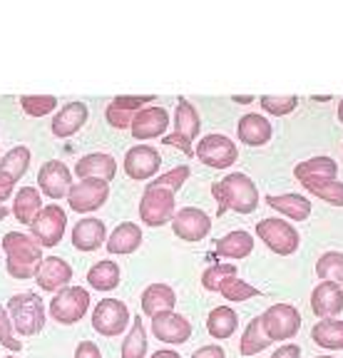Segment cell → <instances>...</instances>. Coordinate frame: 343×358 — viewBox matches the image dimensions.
I'll list each match as a JSON object with an SVG mask.
<instances>
[{
    "instance_id": "816d5d0a",
    "label": "cell",
    "mask_w": 343,
    "mask_h": 358,
    "mask_svg": "<svg viewBox=\"0 0 343 358\" xmlns=\"http://www.w3.org/2000/svg\"><path fill=\"white\" fill-rule=\"evenodd\" d=\"M149 358H182L177 351H172V348H159V351H154Z\"/></svg>"
},
{
    "instance_id": "d6a6232c",
    "label": "cell",
    "mask_w": 343,
    "mask_h": 358,
    "mask_svg": "<svg viewBox=\"0 0 343 358\" xmlns=\"http://www.w3.org/2000/svg\"><path fill=\"white\" fill-rule=\"evenodd\" d=\"M301 185L316 194L319 199L328 201L333 207H343V182L338 179H331V177H321V179H304Z\"/></svg>"
},
{
    "instance_id": "ffe728a7",
    "label": "cell",
    "mask_w": 343,
    "mask_h": 358,
    "mask_svg": "<svg viewBox=\"0 0 343 358\" xmlns=\"http://www.w3.org/2000/svg\"><path fill=\"white\" fill-rule=\"evenodd\" d=\"M107 241V227L102 219L85 217L73 227V246L80 252H95Z\"/></svg>"
},
{
    "instance_id": "3957f363",
    "label": "cell",
    "mask_w": 343,
    "mask_h": 358,
    "mask_svg": "<svg viewBox=\"0 0 343 358\" xmlns=\"http://www.w3.org/2000/svg\"><path fill=\"white\" fill-rule=\"evenodd\" d=\"M8 316L13 321V329L20 336H35L45 326V306L43 299L33 291H23L8 301Z\"/></svg>"
},
{
    "instance_id": "2e32d148",
    "label": "cell",
    "mask_w": 343,
    "mask_h": 358,
    "mask_svg": "<svg viewBox=\"0 0 343 358\" xmlns=\"http://www.w3.org/2000/svg\"><path fill=\"white\" fill-rule=\"evenodd\" d=\"M169 127V112L164 107L157 105H147L132 120V137L135 140H154V137H162Z\"/></svg>"
},
{
    "instance_id": "74e56055",
    "label": "cell",
    "mask_w": 343,
    "mask_h": 358,
    "mask_svg": "<svg viewBox=\"0 0 343 358\" xmlns=\"http://www.w3.org/2000/svg\"><path fill=\"white\" fill-rule=\"evenodd\" d=\"M316 274L321 281H341L343 279V252H323L316 262Z\"/></svg>"
},
{
    "instance_id": "cb8c5ba5",
    "label": "cell",
    "mask_w": 343,
    "mask_h": 358,
    "mask_svg": "<svg viewBox=\"0 0 343 358\" xmlns=\"http://www.w3.org/2000/svg\"><path fill=\"white\" fill-rule=\"evenodd\" d=\"M85 122H87V105L75 100V102H68V105L57 112L55 117H52L50 127L55 137H70V134H75L78 129H82Z\"/></svg>"
},
{
    "instance_id": "6da1fadb",
    "label": "cell",
    "mask_w": 343,
    "mask_h": 358,
    "mask_svg": "<svg viewBox=\"0 0 343 358\" xmlns=\"http://www.w3.org/2000/svg\"><path fill=\"white\" fill-rule=\"evenodd\" d=\"M212 194L219 204L217 214H224L226 209H234L239 214H251L259 207V189L249 174L244 172H231L221 177L219 182L212 185Z\"/></svg>"
},
{
    "instance_id": "1f68e13d",
    "label": "cell",
    "mask_w": 343,
    "mask_h": 358,
    "mask_svg": "<svg viewBox=\"0 0 343 358\" xmlns=\"http://www.w3.org/2000/svg\"><path fill=\"white\" fill-rule=\"evenodd\" d=\"M239 326V316L231 306H217L207 316V331L212 338H229Z\"/></svg>"
},
{
    "instance_id": "9a60e30c",
    "label": "cell",
    "mask_w": 343,
    "mask_h": 358,
    "mask_svg": "<svg viewBox=\"0 0 343 358\" xmlns=\"http://www.w3.org/2000/svg\"><path fill=\"white\" fill-rule=\"evenodd\" d=\"M152 336L162 343H175V346H180V343L191 338V324L187 316H182V313H177V311L159 313V316L152 319Z\"/></svg>"
},
{
    "instance_id": "ba28073f",
    "label": "cell",
    "mask_w": 343,
    "mask_h": 358,
    "mask_svg": "<svg viewBox=\"0 0 343 358\" xmlns=\"http://www.w3.org/2000/svg\"><path fill=\"white\" fill-rule=\"evenodd\" d=\"M90 308V291L85 286H68L55 294V299L50 301V316L57 324H78L85 313Z\"/></svg>"
},
{
    "instance_id": "d4e9b609",
    "label": "cell",
    "mask_w": 343,
    "mask_h": 358,
    "mask_svg": "<svg viewBox=\"0 0 343 358\" xmlns=\"http://www.w3.org/2000/svg\"><path fill=\"white\" fill-rule=\"evenodd\" d=\"M199 129H202V120H199L197 107L191 105L187 97H180L175 110V134L191 145V140L199 137Z\"/></svg>"
},
{
    "instance_id": "f5cc1de1",
    "label": "cell",
    "mask_w": 343,
    "mask_h": 358,
    "mask_svg": "<svg viewBox=\"0 0 343 358\" xmlns=\"http://www.w3.org/2000/svg\"><path fill=\"white\" fill-rule=\"evenodd\" d=\"M231 100H237V102H242V105H247V102H251L254 97L251 95H234Z\"/></svg>"
},
{
    "instance_id": "6f0895ef",
    "label": "cell",
    "mask_w": 343,
    "mask_h": 358,
    "mask_svg": "<svg viewBox=\"0 0 343 358\" xmlns=\"http://www.w3.org/2000/svg\"><path fill=\"white\" fill-rule=\"evenodd\" d=\"M6 358H15V356H6Z\"/></svg>"
},
{
    "instance_id": "11a10c76",
    "label": "cell",
    "mask_w": 343,
    "mask_h": 358,
    "mask_svg": "<svg viewBox=\"0 0 343 358\" xmlns=\"http://www.w3.org/2000/svg\"><path fill=\"white\" fill-rule=\"evenodd\" d=\"M338 120L343 122V97H341V102H338Z\"/></svg>"
},
{
    "instance_id": "b9f144b4",
    "label": "cell",
    "mask_w": 343,
    "mask_h": 358,
    "mask_svg": "<svg viewBox=\"0 0 343 358\" xmlns=\"http://www.w3.org/2000/svg\"><path fill=\"white\" fill-rule=\"evenodd\" d=\"M261 291L256 289V286L247 284V281L242 279H231L229 284L221 289V296L226 299V301H247V299L251 296H259Z\"/></svg>"
},
{
    "instance_id": "7402d4cb",
    "label": "cell",
    "mask_w": 343,
    "mask_h": 358,
    "mask_svg": "<svg viewBox=\"0 0 343 358\" xmlns=\"http://www.w3.org/2000/svg\"><path fill=\"white\" fill-rule=\"evenodd\" d=\"M142 227L135 222H122L117 224L112 229V234L107 236L105 246H107V252L115 254V257H119V254H132L140 249L142 244Z\"/></svg>"
},
{
    "instance_id": "c3c4849f",
    "label": "cell",
    "mask_w": 343,
    "mask_h": 358,
    "mask_svg": "<svg viewBox=\"0 0 343 358\" xmlns=\"http://www.w3.org/2000/svg\"><path fill=\"white\" fill-rule=\"evenodd\" d=\"M271 358H301V346L298 343H284L271 353Z\"/></svg>"
},
{
    "instance_id": "f35d334b",
    "label": "cell",
    "mask_w": 343,
    "mask_h": 358,
    "mask_svg": "<svg viewBox=\"0 0 343 358\" xmlns=\"http://www.w3.org/2000/svg\"><path fill=\"white\" fill-rule=\"evenodd\" d=\"M259 105L264 107V112H269L271 117H284L289 112H293L298 107L296 95H261Z\"/></svg>"
},
{
    "instance_id": "8fae6325",
    "label": "cell",
    "mask_w": 343,
    "mask_h": 358,
    "mask_svg": "<svg viewBox=\"0 0 343 358\" xmlns=\"http://www.w3.org/2000/svg\"><path fill=\"white\" fill-rule=\"evenodd\" d=\"M65 227H68L65 209L60 204H48L38 214V219L30 224V236L40 246H57L62 241V236H65Z\"/></svg>"
},
{
    "instance_id": "484cf974",
    "label": "cell",
    "mask_w": 343,
    "mask_h": 358,
    "mask_svg": "<svg viewBox=\"0 0 343 358\" xmlns=\"http://www.w3.org/2000/svg\"><path fill=\"white\" fill-rule=\"evenodd\" d=\"M43 212V196L38 187H20L13 199V214L20 224H33L38 214Z\"/></svg>"
},
{
    "instance_id": "4316f807",
    "label": "cell",
    "mask_w": 343,
    "mask_h": 358,
    "mask_svg": "<svg viewBox=\"0 0 343 358\" xmlns=\"http://www.w3.org/2000/svg\"><path fill=\"white\" fill-rule=\"evenodd\" d=\"M266 204L279 214H284V217L293 219V222H304L311 214V199H306L301 194H269Z\"/></svg>"
},
{
    "instance_id": "44dd1931",
    "label": "cell",
    "mask_w": 343,
    "mask_h": 358,
    "mask_svg": "<svg viewBox=\"0 0 343 358\" xmlns=\"http://www.w3.org/2000/svg\"><path fill=\"white\" fill-rule=\"evenodd\" d=\"M237 134H239V140H242L244 145L264 147L266 142L271 140L274 127H271V122L264 117V115H259V112H249V115H244V117L239 120Z\"/></svg>"
},
{
    "instance_id": "83f0119b",
    "label": "cell",
    "mask_w": 343,
    "mask_h": 358,
    "mask_svg": "<svg viewBox=\"0 0 343 358\" xmlns=\"http://www.w3.org/2000/svg\"><path fill=\"white\" fill-rule=\"evenodd\" d=\"M251 252H254V239H251V234L244 229H234L221 236V239H217V257L244 259Z\"/></svg>"
},
{
    "instance_id": "52a82bcc",
    "label": "cell",
    "mask_w": 343,
    "mask_h": 358,
    "mask_svg": "<svg viewBox=\"0 0 343 358\" xmlns=\"http://www.w3.org/2000/svg\"><path fill=\"white\" fill-rule=\"evenodd\" d=\"M194 157H197L199 162L207 164V167L226 169L239 159V150L231 137L219 134V132H212V134H204L202 140L197 142Z\"/></svg>"
},
{
    "instance_id": "ac0fdd59",
    "label": "cell",
    "mask_w": 343,
    "mask_h": 358,
    "mask_svg": "<svg viewBox=\"0 0 343 358\" xmlns=\"http://www.w3.org/2000/svg\"><path fill=\"white\" fill-rule=\"evenodd\" d=\"M311 308L319 319H333L343 311V289L336 281H321L311 291Z\"/></svg>"
},
{
    "instance_id": "d6986e66",
    "label": "cell",
    "mask_w": 343,
    "mask_h": 358,
    "mask_svg": "<svg viewBox=\"0 0 343 358\" xmlns=\"http://www.w3.org/2000/svg\"><path fill=\"white\" fill-rule=\"evenodd\" d=\"M75 174L80 179H105V182H112L115 174H117V162L107 152H90V155L80 157L78 162H75Z\"/></svg>"
},
{
    "instance_id": "681fc988",
    "label": "cell",
    "mask_w": 343,
    "mask_h": 358,
    "mask_svg": "<svg viewBox=\"0 0 343 358\" xmlns=\"http://www.w3.org/2000/svg\"><path fill=\"white\" fill-rule=\"evenodd\" d=\"M17 182L15 179H10L8 174L0 172V204H6V199L13 194V187H15Z\"/></svg>"
},
{
    "instance_id": "7dc6e473",
    "label": "cell",
    "mask_w": 343,
    "mask_h": 358,
    "mask_svg": "<svg viewBox=\"0 0 343 358\" xmlns=\"http://www.w3.org/2000/svg\"><path fill=\"white\" fill-rule=\"evenodd\" d=\"M189 358H226V353H224V348H221L219 343H209V346L197 348V351L191 353Z\"/></svg>"
},
{
    "instance_id": "e575fe53",
    "label": "cell",
    "mask_w": 343,
    "mask_h": 358,
    "mask_svg": "<svg viewBox=\"0 0 343 358\" xmlns=\"http://www.w3.org/2000/svg\"><path fill=\"white\" fill-rule=\"evenodd\" d=\"M147 356V331L142 316H132V329L122 341V358H145Z\"/></svg>"
},
{
    "instance_id": "60d3db41",
    "label": "cell",
    "mask_w": 343,
    "mask_h": 358,
    "mask_svg": "<svg viewBox=\"0 0 343 358\" xmlns=\"http://www.w3.org/2000/svg\"><path fill=\"white\" fill-rule=\"evenodd\" d=\"M187 179H189V167H187V164H180V167H172L169 172L154 177L152 182H149V187H159V189L177 192L182 185H184Z\"/></svg>"
},
{
    "instance_id": "5bb4252c",
    "label": "cell",
    "mask_w": 343,
    "mask_h": 358,
    "mask_svg": "<svg viewBox=\"0 0 343 358\" xmlns=\"http://www.w3.org/2000/svg\"><path fill=\"white\" fill-rule=\"evenodd\" d=\"M172 229L184 241H202L212 229V217L199 207H182L180 212H175Z\"/></svg>"
},
{
    "instance_id": "d590c367",
    "label": "cell",
    "mask_w": 343,
    "mask_h": 358,
    "mask_svg": "<svg viewBox=\"0 0 343 358\" xmlns=\"http://www.w3.org/2000/svg\"><path fill=\"white\" fill-rule=\"evenodd\" d=\"M28 167H30V150L25 145L13 147V150L6 152L3 159H0V172L8 174L10 179H15V182L28 172Z\"/></svg>"
},
{
    "instance_id": "5b68a950",
    "label": "cell",
    "mask_w": 343,
    "mask_h": 358,
    "mask_svg": "<svg viewBox=\"0 0 343 358\" xmlns=\"http://www.w3.org/2000/svg\"><path fill=\"white\" fill-rule=\"evenodd\" d=\"M259 319L261 329L271 341H289L301 329V313L291 303H271Z\"/></svg>"
},
{
    "instance_id": "30bf717a",
    "label": "cell",
    "mask_w": 343,
    "mask_h": 358,
    "mask_svg": "<svg viewBox=\"0 0 343 358\" xmlns=\"http://www.w3.org/2000/svg\"><path fill=\"white\" fill-rule=\"evenodd\" d=\"M130 308L119 299H100L92 308V329L102 336H119L130 326Z\"/></svg>"
},
{
    "instance_id": "603a6c76",
    "label": "cell",
    "mask_w": 343,
    "mask_h": 358,
    "mask_svg": "<svg viewBox=\"0 0 343 358\" xmlns=\"http://www.w3.org/2000/svg\"><path fill=\"white\" fill-rule=\"evenodd\" d=\"M142 311L154 319L159 313H167V311H175V303H177V294L172 286L167 284H149L145 291H142Z\"/></svg>"
},
{
    "instance_id": "277c9868",
    "label": "cell",
    "mask_w": 343,
    "mask_h": 358,
    "mask_svg": "<svg viewBox=\"0 0 343 358\" xmlns=\"http://www.w3.org/2000/svg\"><path fill=\"white\" fill-rule=\"evenodd\" d=\"M256 236L264 239V244L269 246L271 252L282 254V257L293 254L298 249V244H301V234H298L296 227L291 222H286V219H276V217L261 219L256 224Z\"/></svg>"
},
{
    "instance_id": "f907efd6",
    "label": "cell",
    "mask_w": 343,
    "mask_h": 358,
    "mask_svg": "<svg viewBox=\"0 0 343 358\" xmlns=\"http://www.w3.org/2000/svg\"><path fill=\"white\" fill-rule=\"evenodd\" d=\"M164 145H169V147H172V145H175V147H180V150L182 152H184V155H194V150H191V145H189V142H187V140H182V137H177V134L175 132H172V134H167V137H164Z\"/></svg>"
},
{
    "instance_id": "7bdbcfd3",
    "label": "cell",
    "mask_w": 343,
    "mask_h": 358,
    "mask_svg": "<svg viewBox=\"0 0 343 358\" xmlns=\"http://www.w3.org/2000/svg\"><path fill=\"white\" fill-rule=\"evenodd\" d=\"M0 343L15 353L23 348V343L13 336V321H10V316H8V308L3 306V303H0Z\"/></svg>"
},
{
    "instance_id": "f6af8a7d",
    "label": "cell",
    "mask_w": 343,
    "mask_h": 358,
    "mask_svg": "<svg viewBox=\"0 0 343 358\" xmlns=\"http://www.w3.org/2000/svg\"><path fill=\"white\" fill-rule=\"evenodd\" d=\"M137 112H124V110H117V107L107 105L105 110V117L110 122V127H117V129H127L132 127V120H135Z\"/></svg>"
},
{
    "instance_id": "e0dca14e",
    "label": "cell",
    "mask_w": 343,
    "mask_h": 358,
    "mask_svg": "<svg viewBox=\"0 0 343 358\" xmlns=\"http://www.w3.org/2000/svg\"><path fill=\"white\" fill-rule=\"evenodd\" d=\"M35 281L43 291H62L73 281V266L60 257H43L35 271Z\"/></svg>"
},
{
    "instance_id": "f1b7e54d",
    "label": "cell",
    "mask_w": 343,
    "mask_h": 358,
    "mask_svg": "<svg viewBox=\"0 0 343 358\" xmlns=\"http://www.w3.org/2000/svg\"><path fill=\"white\" fill-rule=\"evenodd\" d=\"M119 279H122V271H119V264L112 262V259H102L95 266L87 271V284L95 291H112L119 286Z\"/></svg>"
},
{
    "instance_id": "f546056e",
    "label": "cell",
    "mask_w": 343,
    "mask_h": 358,
    "mask_svg": "<svg viewBox=\"0 0 343 358\" xmlns=\"http://www.w3.org/2000/svg\"><path fill=\"white\" fill-rule=\"evenodd\" d=\"M338 174V164L333 157H311V159H304V162H298L296 167H293V177L298 179V182H304V179H321V177H331L336 179Z\"/></svg>"
},
{
    "instance_id": "7c38bea8",
    "label": "cell",
    "mask_w": 343,
    "mask_h": 358,
    "mask_svg": "<svg viewBox=\"0 0 343 358\" xmlns=\"http://www.w3.org/2000/svg\"><path fill=\"white\" fill-rule=\"evenodd\" d=\"M38 187L50 199H62V196H68L70 187H73V172L60 159H48L38 169Z\"/></svg>"
},
{
    "instance_id": "4fadbf2b",
    "label": "cell",
    "mask_w": 343,
    "mask_h": 358,
    "mask_svg": "<svg viewBox=\"0 0 343 358\" xmlns=\"http://www.w3.org/2000/svg\"><path fill=\"white\" fill-rule=\"evenodd\" d=\"M159 164H162L159 152L152 145H145V142L124 152V172L130 179H140V182L142 179H152L159 172Z\"/></svg>"
},
{
    "instance_id": "9c48e42d",
    "label": "cell",
    "mask_w": 343,
    "mask_h": 358,
    "mask_svg": "<svg viewBox=\"0 0 343 358\" xmlns=\"http://www.w3.org/2000/svg\"><path fill=\"white\" fill-rule=\"evenodd\" d=\"M110 196V182L105 179H78L68 192V204L73 212L90 214L100 209Z\"/></svg>"
},
{
    "instance_id": "4dcf8cb0",
    "label": "cell",
    "mask_w": 343,
    "mask_h": 358,
    "mask_svg": "<svg viewBox=\"0 0 343 358\" xmlns=\"http://www.w3.org/2000/svg\"><path fill=\"white\" fill-rule=\"evenodd\" d=\"M311 338L316 346L328 348V351H341L343 348V321L338 319H321L311 329Z\"/></svg>"
},
{
    "instance_id": "ab89813d",
    "label": "cell",
    "mask_w": 343,
    "mask_h": 358,
    "mask_svg": "<svg viewBox=\"0 0 343 358\" xmlns=\"http://www.w3.org/2000/svg\"><path fill=\"white\" fill-rule=\"evenodd\" d=\"M20 107L30 117H45L57 107L55 95H23L20 97Z\"/></svg>"
},
{
    "instance_id": "ee69618b",
    "label": "cell",
    "mask_w": 343,
    "mask_h": 358,
    "mask_svg": "<svg viewBox=\"0 0 343 358\" xmlns=\"http://www.w3.org/2000/svg\"><path fill=\"white\" fill-rule=\"evenodd\" d=\"M152 100H154V95H117V97H112L110 105L124 112H140L142 107H147Z\"/></svg>"
},
{
    "instance_id": "db71d44e",
    "label": "cell",
    "mask_w": 343,
    "mask_h": 358,
    "mask_svg": "<svg viewBox=\"0 0 343 358\" xmlns=\"http://www.w3.org/2000/svg\"><path fill=\"white\" fill-rule=\"evenodd\" d=\"M8 214H10V209H8L6 204H0V222H3V219H6Z\"/></svg>"
},
{
    "instance_id": "836d02e7",
    "label": "cell",
    "mask_w": 343,
    "mask_h": 358,
    "mask_svg": "<svg viewBox=\"0 0 343 358\" xmlns=\"http://www.w3.org/2000/svg\"><path fill=\"white\" fill-rule=\"evenodd\" d=\"M271 343L274 341L264 334V329H261V319L256 316V319L249 321V326L244 329L242 341H239V351H242L244 356H256V353H261L264 348H269Z\"/></svg>"
},
{
    "instance_id": "8d00e7d4",
    "label": "cell",
    "mask_w": 343,
    "mask_h": 358,
    "mask_svg": "<svg viewBox=\"0 0 343 358\" xmlns=\"http://www.w3.org/2000/svg\"><path fill=\"white\" fill-rule=\"evenodd\" d=\"M231 279H237V266L234 264H212V266L204 268V274H202V286L207 291H219L224 289L226 284H229Z\"/></svg>"
},
{
    "instance_id": "8992f818",
    "label": "cell",
    "mask_w": 343,
    "mask_h": 358,
    "mask_svg": "<svg viewBox=\"0 0 343 358\" xmlns=\"http://www.w3.org/2000/svg\"><path fill=\"white\" fill-rule=\"evenodd\" d=\"M175 192L159 189V187H145L140 199V219L147 227H164L175 219Z\"/></svg>"
},
{
    "instance_id": "7a4b0ae2",
    "label": "cell",
    "mask_w": 343,
    "mask_h": 358,
    "mask_svg": "<svg viewBox=\"0 0 343 358\" xmlns=\"http://www.w3.org/2000/svg\"><path fill=\"white\" fill-rule=\"evenodd\" d=\"M6 249V268L13 279H33L38 264L43 262V246L23 231H8L3 236Z\"/></svg>"
},
{
    "instance_id": "bcb514c9",
    "label": "cell",
    "mask_w": 343,
    "mask_h": 358,
    "mask_svg": "<svg viewBox=\"0 0 343 358\" xmlns=\"http://www.w3.org/2000/svg\"><path fill=\"white\" fill-rule=\"evenodd\" d=\"M75 358H102V351L95 341H80L75 348Z\"/></svg>"
},
{
    "instance_id": "9f6ffc18",
    "label": "cell",
    "mask_w": 343,
    "mask_h": 358,
    "mask_svg": "<svg viewBox=\"0 0 343 358\" xmlns=\"http://www.w3.org/2000/svg\"><path fill=\"white\" fill-rule=\"evenodd\" d=\"M316 358H333V356H316Z\"/></svg>"
}]
</instances>
